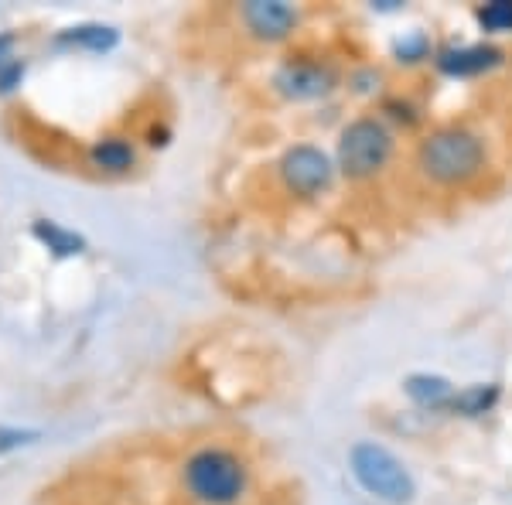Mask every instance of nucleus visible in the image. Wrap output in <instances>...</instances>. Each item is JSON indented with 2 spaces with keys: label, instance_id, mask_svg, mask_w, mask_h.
<instances>
[{
  "label": "nucleus",
  "instance_id": "obj_14",
  "mask_svg": "<svg viewBox=\"0 0 512 505\" xmlns=\"http://www.w3.org/2000/svg\"><path fill=\"white\" fill-rule=\"evenodd\" d=\"M475 21L482 24V31H489V35H509L512 31V0H492V4H482L475 11Z\"/></svg>",
  "mask_w": 512,
  "mask_h": 505
},
{
  "label": "nucleus",
  "instance_id": "obj_8",
  "mask_svg": "<svg viewBox=\"0 0 512 505\" xmlns=\"http://www.w3.org/2000/svg\"><path fill=\"white\" fill-rule=\"evenodd\" d=\"M502 48L495 45H451L444 52H437V69L448 79H475L485 76V72L499 69L502 65Z\"/></svg>",
  "mask_w": 512,
  "mask_h": 505
},
{
  "label": "nucleus",
  "instance_id": "obj_3",
  "mask_svg": "<svg viewBox=\"0 0 512 505\" xmlns=\"http://www.w3.org/2000/svg\"><path fill=\"white\" fill-rule=\"evenodd\" d=\"M352 478L366 488L373 499L386 505H410L417 495V482L390 447L376 441H359L349 451Z\"/></svg>",
  "mask_w": 512,
  "mask_h": 505
},
{
  "label": "nucleus",
  "instance_id": "obj_13",
  "mask_svg": "<svg viewBox=\"0 0 512 505\" xmlns=\"http://www.w3.org/2000/svg\"><path fill=\"white\" fill-rule=\"evenodd\" d=\"M35 236L59 256H72L82 250V239L76 233H69V229L55 226V222H35Z\"/></svg>",
  "mask_w": 512,
  "mask_h": 505
},
{
  "label": "nucleus",
  "instance_id": "obj_1",
  "mask_svg": "<svg viewBox=\"0 0 512 505\" xmlns=\"http://www.w3.org/2000/svg\"><path fill=\"white\" fill-rule=\"evenodd\" d=\"M250 485V465L219 444L198 447L181 465V488L195 505H243Z\"/></svg>",
  "mask_w": 512,
  "mask_h": 505
},
{
  "label": "nucleus",
  "instance_id": "obj_12",
  "mask_svg": "<svg viewBox=\"0 0 512 505\" xmlns=\"http://www.w3.org/2000/svg\"><path fill=\"white\" fill-rule=\"evenodd\" d=\"M59 41L79 45V48H93V52H106V48L117 45V31L103 28V24H86V28H69Z\"/></svg>",
  "mask_w": 512,
  "mask_h": 505
},
{
  "label": "nucleus",
  "instance_id": "obj_2",
  "mask_svg": "<svg viewBox=\"0 0 512 505\" xmlns=\"http://www.w3.org/2000/svg\"><path fill=\"white\" fill-rule=\"evenodd\" d=\"M417 171L427 181L441 188H458L475 181L489 164V151H485V140L468 127H437L417 144Z\"/></svg>",
  "mask_w": 512,
  "mask_h": 505
},
{
  "label": "nucleus",
  "instance_id": "obj_11",
  "mask_svg": "<svg viewBox=\"0 0 512 505\" xmlns=\"http://www.w3.org/2000/svg\"><path fill=\"white\" fill-rule=\"evenodd\" d=\"M495 403H499V386L495 383H475L454 393L451 413H461V417H485Z\"/></svg>",
  "mask_w": 512,
  "mask_h": 505
},
{
  "label": "nucleus",
  "instance_id": "obj_15",
  "mask_svg": "<svg viewBox=\"0 0 512 505\" xmlns=\"http://www.w3.org/2000/svg\"><path fill=\"white\" fill-rule=\"evenodd\" d=\"M396 59L407 62V65H417V62H424V59H431V41H427V35L414 31V35L396 41Z\"/></svg>",
  "mask_w": 512,
  "mask_h": 505
},
{
  "label": "nucleus",
  "instance_id": "obj_5",
  "mask_svg": "<svg viewBox=\"0 0 512 505\" xmlns=\"http://www.w3.org/2000/svg\"><path fill=\"white\" fill-rule=\"evenodd\" d=\"M338 164L315 144H294L280 157V181L297 198H318L335 181Z\"/></svg>",
  "mask_w": 512,
  "mask_h": 505
},
{
  "label": "nucleus",
  "instance_id": "obj_6",
  "mask_svg": "<svg viewBox=\"0 0 512 505\" xmlns=\"http://www.w3.org/2000/svg\"><path fill=\"white\" fill-rule=\"evenodd\" d=\"M274 86H277L280 96L297 99V103H301V99H321V96H328L338 86V76H335L332 65H325V62L291 59V62H284L277 69Z\"/></svg>",
  "mask_w": 512,
  "mask_h": 505
},
{
  "label": "nucleus",
  "instance_id": "obj_7",
  "mask_svg": "<svg viewBox=\"0 0 512 505\" xmlns=\"http://www.w3.org/2000/svg\"><path fill=\"white\" fill-rule=\"evenodd\" d=\"M239 18H243L246 31H250L253 38L284 41L287 35H294L301 14H297V7L280 4V0H256V4H243Z\"/></svg>",
  "mask_w": 512,
  "mask_h": 505
},
{
  "label": "nucleus",
  "instance_id": "obj_4",
  "mask_svg": "<svg viewBox=\"0 0 512 505\" xmlns=\"http://www.w3.org/2000/svg\"><path fill=\"white\" fill-rule=\"evenodd\" d=\"M393 134L379 117H359L338 134V171L352 181H369L390 164Z\"/></svg>",
  "mask_w": 512,
  "mask_h": 505
},
{
  "label": "nucleus",
  "instance_id": "obj_9",
  "mask_svg": "<svg viewBox=\"0 0 512 505\" xmlns=\"http://www.w3.org/2000/svg\"><path fill=\"white\" fill-rule=\"evenodd\" d=\"M403 389L420 410H451L454 393H458L451 386V379L434 376V372H414V376H407Z\"/></svg>",
  "mask_w": 512,
  "mask_h": 505
},
{
  "label": "nucleus",
  "instance_id": "obj_10",
  "mask_svg": "<svg viewBox=\"0 0 512 505\" xmlns=\"http://www.w3.org/2000/svg\"><path fill=\"white\" fill-rule=\"evenodd\" d=\"M89 161H93V168L106 171V175H127L137 164V151L123 137H103L89 147Z\"/></svg>",
  "mask_w": 512,
  "mask_h": 505
}]
</instances>
